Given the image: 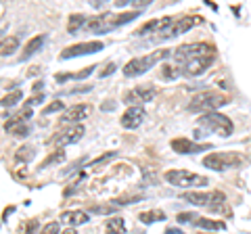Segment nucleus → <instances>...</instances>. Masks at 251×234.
Here are the masks:
<instances>
[{
  "instance_id": "0eeeda50",
  "label": "nucleus",
  "mask_w": 251,
  "mask_h": 234,
  "mask_svg": "<svg viewBox=\"0 0 251 234\" xmlns=\"http://www.w3.org/2000/svg\"><path fill=\"white\" fill-rule=\"evenodd\" d=\"M199 126H201L203 130L211 132V134H218V136H230L232 130H234L232 121L228 119V117L222 115V113H218V111H216V113L201 115V117H199Z\"/></svg>"
},
{
  "instance_id": "c9c22d12",
  "label": "nucleus",
  "mask_w": 251,
  "mask_h": 234,
  "mask_svg": "<svg viewBox=\"0 0 251 234\" xmlns=\"http://www.w3.org/2000/svg\"><path fill=\"white\" fill-rule=\"evenodd\" d=\"M82 163H86V159H80V161H75V163H74V165H69L67 169H63V176H69V174H74V171H75L77 167H80V165H82Z\"/></svg>"
},
{
  "instance_id": "37998d69",
  "label": "nucleus",
  "mask_w": 251,
  "mask_h": 234,
  "mask_svg": "<svg viewBox=\"0 0 251 234\" xmlns=\"http://www.w3.org/2000/svg\"><path fill=\"white\" fill-rule=\"evenodd\" d=\"M36 226H38L36 222H31V224H29V228H27V232H34V230H36Z\"/></svg>"
},
{
  "instance_id": "ea45409f",
  "label": "nucleus",
  "mask_w": 251,
  "mask_h": 234,
  "mask_svg": "<svg viewBox=\"0 0 251 234\" xmlns=\"http://www.w3.org/2000/svg\"><path fill=\"white\" fill-rule=\"evenodd\" d=\"M115 109V103H109V105H103V111H113Z\"/></svg>"
},
{
  "instance_id": "6ab92c4d",
  "label": "nucleus",
  "mask_w": 251,
  "mask_h": 234,
  "mask_svg": "<svg viewBox=\"0 0 251 234\" xmlns=\"http://www.w3.org/2000/svg\"><path fill=\"white\" fill-rule=\"evenodd\" d=\"M4 130H6V132H11L13 136H19V138H23V136H27V134H29L27 121H25V119H17V117H13V121L6 123Z\"/></svg>"
},
{
  "instance_id": "4be33fe9",
  "label": "nucleus",
  "mask_w": 251,
  "mask_h": 234,
  "mask_svg": "<svg viewBox=\"0 0 251 234\" xmlns=\"http://www.w3.org/2000/svg\"><path fill=\"white\" fill-rule=\"evenodd\" d=\"M94 69H97V67H86V69H82V71H77V73H63V75H57V82H67V80H84V77H88L92 71H94Z\"/></svg>"
},
{
  "instance_id": "9d476101",
  "label": "nucleus",
  "mask_w": 251,
  "mask_h": 234,
  "mask_svg": "<svg viewBox=\"0 0 251 234\" xmlns=\"http://www.w3.org/2000/svg\"><path fill=\"white\" fill-rule=\"evenodd\" d=\"M157 96V88L153 84H145V86H134L128 94L124 96V100L130 107H140L145 103H151V100Z\"/></svg>"
},
{
  "instance_id": "72a5a7b5",
  "label": "nucleus",
  "mask_w": 251,
  "mask_h": 234,
  "mask_svg": "<svg viewBox=\"0 0 251 234\" xmlns=\"http://www.w3.org/2000/svg\"><path fill=\"white\" fill-rule=\"evenodd\" d=\"M40 103H44V94H36V96H31L25 105H27V109H31V107H36V105H40Z\"/></svg>"
},
{
  "instance_id": "79ce46f5",
  "label": "nucleus",
  "mask_w": 251,
  "mask_h": 234,
  "mask_svg": "<svg viewBox=\"0 0 251 234\" xmlns=\"http://www.w3.org/2000/svg\"><path fill=\"white\" fill-rule=\"evenodd\" d=\"M61 234H77V232H75V228H67V230H63Z\"/></svg>"
},
{
  "instance_id": "6e6552de",
  "label": "nucleus",
  "mask_w": 251,
  "mask_h": 234,
  "mask_svg": "<svg viewBox=\"0 0 251 234\" xmlns=\"http://www.w3.org/2000/svg\"><path fill=\"white\" fill-rule=\"evenodd\" d=\"M205 54H211V46L205 44V42H193V44H182L172 52V59L182 67L186 65L188 61L193 59H199V57H205Z\"/></svg>"
},
{
  "instance_id": "393cba45",
  "label": "nucleus",
  "mask_w": 251,
  "mask_h": 234,
  "mask_svg": "<svg viewBox=\"0 0 251 234\" xmlns=\"http://www.w3.org/2000/svg\"><path fill=\"white\" fill-rule=\"evenodd\" d=\"M17 46H19V38H15V36H11L9 40H2V48H0V54L2 57H9V54H13L15 50H17Z\"/></svg>"
},
{
  "instance_id": "9b49d317",
  "label": "nucleus",
  "mask_w": 251,
  "mask_h": 234,
  "mask_svg": "<svg viewBox=\"0 0 251 234\" xmlns=\"http://www.w3.org/2000/svg\"><path fill=\"white\" fill-rule=\"evenodd\" d=\"M211 63H214V54H205V57L188 61L186 65L180 67V73H182L184 77H199L211 67Z\"/></svg>"
},
{
  "instance_id": "c756f323",
  "label": "nucleus",
  "mask_w": 251,
  "mask_h": 234,
  "mask_svg": "<svg viewBox=\"0 0 251 234\" xmlns=\"http://www.w3.org/2000/svg\"><path fill=\"white\" fill-rule=\"evenodd\" d=\"M31 157H34V146H21V149L17 151L19 161H29Z\"/></svg>"
},
{
  "instance_id": "58836bf2",
  "label": "nucleus",
  "mask_w": 251,
  "mask_h": 234,
  "mask_svg": "<svg viewBox=\"0 0 251 234\" xmlns=\"http://www.w3.org/2000/svg\"><path fill=\"white\" fill-rule=\"evenodd\" d=\"M166 234H182V230H180V228H168Z\"/></svg>"
},
{
  "instance_id": "cd10ccee",
  "label": "nucleus",
  "mask_w": 251,
  "mask_h": 234,
  "mask_svg": "<svg viewBox=\"0 0 251 234\" xmlns=\"http://www.w3.org/2000/svg\"><path fill=\"white\" fill-rule=\"evenodd\" d=\"M21 98H23V92H21V90H15V92H11V94H6V96L2 98V107L6 109V107H13V105H17Z\"/></svg>"
},
{
  "instance_id": "b1692460",
  "label": "nucleus",
  "mask_w": 251,
  "mask_h": 234,
  "mask_svg": "<svg viewBox=\"0 0 251 234\" xmlns=\"http://www.w3.org/2000/svg\"><path fill=\"white\" fill-rule=\"evenodd\" d=\"M88 21H90V19H86L84 15H72V17H69V23H67V32H69V34L77 32V29H80L82 25H88Z\"/></svg>"
},
{
  "instance_id": "7c9ffc66",
  "label": "nucleus",
  "mask_w": 251,
  "mask_h": 234,
  "mask_svg": "<svg viewBox=\"0 0 251 234\" xmlns=\"http://www.w3.org/2000/svg\"><path fill=\"white\" fill-rule=\"evenodd\" d=\"M65 109V105L61 103V100H54V103H50L49 107L42 109V115H50V113H57V111H63Z\"/></svg>"
},
{
  "instance_id": "473e14b6",
  "label": "nucleus",
  "mask_w": 251,
  "mask_h": 234,
  "mask_svg": "<svg viewBox=\"0 0 251 234\" xmlns=\"http://www.w3.org/2000/svg\"><path fill=\"white\" fill-rule=\"evenodd\" d=\"M197 213H180L178 215V222H182V224H193L195 220H197Z\"/></svg>"
},
{
  "instance_id": "423d86ee",
  "label": "nucleus",
  "mask_w": 251,
  "mask_h": 234,
  "mask_svg": "<svg viewBox=\"0 0 251 234\" xmlns=\"http://www.w3.org/2000/svg\"><path fill=\"white\" fill-rule=\"evenodd\" d=\"M166 180L176 186V188H201V186H207L209 180L205 176L193 174V171L186 169H170L166 171Z\"/></svg>"
},
{
  "instance_id": "bb28decb",
  "label": "nucleus",
  "mask_w": 251,
  "mask_h": 234,
  "mask_svg": "<svg viewBox=\"0 0 251 234\" xmlns=\"http://www.w3.org/2000/svg\"><path fill=\"white\" fill-rule=\"evenodd\" d=\"M61 161H65V153H63V149H59L57 153H52L49 159L46 161H42V165H40V169H46V167H50V165H54V163H61Z\"/></svg>"
},
{
  "instance_id": "7ed1b4c3",
  "label": "nucleus",
  "mask_w": 251,
  "mask_h": 234,
  "mask_svg": "<svg viewBox=\"0 0 251 234\" xmlns=\"http://www.w3.org/2000/svg\"><path fill=\"white\" fill-rule=\"evenodd\" d=\"M182 199L193 203L197 207H207L209 211H216V213H226L228 211V205H226V194L220 192V190H209V192H199V190H193V192H184Z\"/></svg>"
},
{
  "instance_id": "a19ab883",
  "label": "nucleus",
  "mask_w": 251,
  "mask_h": 234,
  "mask_svg": "<svg viewBox=\"0 0 251 234\" xmlns=\"http://www.w3.org/2000/svg\"><path fill=\"white\" fill-rule=\"evenodd\" d=\"M42 86H44V82H36V84H34V92H40Z\"/></svg>"
},
{
  "instance_id": "aec40b11",
  "label": "nucleus",
  "mask_w": 251,
  "mask_h": 234,
  "mask_svg": "<svg viewBox=\"0 0 251 234\" xmlns=\"http://www.w3.org/2000/svg\"><path fill=\"white\" fill-rule=\"evenodd\" d=\"M193 226H197V228H203V230H218V232L226 230V224H224V222H216V220H209V217H201V215L193 222Z\"/></svg>"
},
{
  "instance_id": "412c9836",
  "label": "nucleus",
  "mask_w": 251,
  "mask_h": 234,
  "mask_svg": "<svg viewBox=\"0 0 251 234\" xmlns=\"http://www.w3.org/2000/svg\"><path fill=\"white\" fill-rule=\"evenodd\" d=\"M138 220L143 224H155V222L166 220V213H163L161 209H149V211H143L138 215Z\"/></svg>"
},
{
  "instance_id": "20e7f679",
  "label": "nucleus",
  "mask_w": 251,
  "mask_h": 234,
  "mask_svg": "<svg viewBox=\"0 0 251 234\" xmlns=\"http://www.w3.org/2000/svg\"><path fill=\"white\" fill-rule=\"evenodd\" d=\"M224 105H228V96L214 92V90H205V92H199V94L193 96L191 105H188V111L207 115V113H216L218 109Z\"/></svg>"
},
{
  "instance_id": "2f4dec72",
  "label": "nucleus",
  "mask_w": 251,
  "mask_h": 234,
  "mask_svg": "<svg viewBox=\"0 0 251 234\" xmlns=\"http://www.w3.org/2000/svg\"><path fill=\"white\" fill-rule=\"evenodd\" d=\"M40 234H61V226L59 222H49L44 226V228L40 230Z\"/></svg>"
},
{
  "instance_id": "5701e85b",
  "label": "nucleus",
  "mask_w": 251,
  "mask_h": 234,
  "mask_svg": "<svg viewBox=\"0 0 251 234\" xmlns=\"http://www.w3.org/2000/svg\"><path fill=\"white\" fill-rule=\"evenodd\" d=\"M107 232L109 234H126V222L124 217H111L107 222Z\"/></svg>"
},
{
  "instance_id": "39448f33",
  "label": "nucleus",
  "mask_w": 251,
  "mask_h": 234,
  "mask_svg": "<svg viewBox=\"0 0 251 234\" xmlns=\"http://www.w3.org/2000/svg\"><path fill=\"white\" fill-rule=\"evenodd\" d=\"M172 52L174 50H157L153 54H147V57H134L132 61H128L124 67V75L126 77H138V75H143L147 73L149 69H153L159 61H166L172 57Z\"/></svg>"
},
{
  "instance_id": "f8f14e48",
  "label": "nucleus",
  "mask_w": 251,
  "mask_h": 234,
  "mask_svg": "<svg viewBox=\"0 0 251 234\" xmlns=\"http://www.w3.org/2000/svg\"><path fill=\"white\" fill-rule=\"evenodd\" d=\"M103 42L94 40V42H82V44H74L69 46V48H65L61 52V59L67 61V59H74V57H84V54H92V52H99L103 50Z\"/></svg>"
},
{
  "instance_id": "c85d7f7f",
  "label": "nucleus",
  "mask_w": 251,
  "mask_h": 234,
  "mask_svg": "<svg viewBox=\"0 0 251 234\" xmlns=\"http://www.w3.org/2000/svg\"><path fill=\"white\" fill-rule=\"evenodd\" d=\"M178 75H182L178 67H170V65H163L161 67V77H163V80H176Z\"/></svg>"
},
{
  "instance_id": "4468645a",
  "label": "nucleus",
  "mask_w": 251,
  "mask_h": 234,
  "mask_svg": "<svg viewBox=\"0 0 251 234\" xmlns=\"http://www.w3.org/2000/svg\"><path fill=\"white\" fill-rule=\"evenodd\" d=\"M92 109L88 105H74L69 107L65 113L61 115V121L63 123H72V126H77V123H82V119H86V117L90 115Z\"/></svg>"
},
{
  "instance_id": "f03ea898",
  "label": "nucleus",
  "mask_w": 251,
  "mask_h": 234,
  "mask_svg": "<svg viewBox=\"0 0 251 234\" xmlns=\"http://www.w3.org/2000/svg\"><path fill=\"white\" fill-rule=\"evenodd\" d=\"M138 15H140L138 11H130V13H122V15L103 13V15H99V17H92L86 27H88L90 32H94V34H107V32H111V29H115V27L134 21Z\"/></svg>"
},
{
  "instance_id": "f704fd0d",
  "label": "nucleus",
  "mask_w": 251,
  "mask_h": 234,
  "mask_svg": "<svg viewBox=\"0 0 251 234\" xmlns=\"http://www.w3.org/2000/svg\"><path fill=\"white\" fill-rule=\"evenodd\" d=\"M115 157V153H107V155H103V157H99V159H94L92 163H90V165L94 167V165H100V163H105V161H111Z\"/></svg>"
},
{
  "instance_id": "e433bc0d",
  "label": "nucleus",
  "mask_w": 251,
  "mask_h": 234,
  "mask_svg": "<svg viewBox=\"0 0 251 234\" xmlns=\"http://www.w3.org/2000/svg\"><path fill=\"white\" fill-rule=\"evenodd\" d=\"M130 6H134V9H147L149 2H140V0H132Z\"/></svg>"
},
{
  "instance_id": "ddd939ff",
  "label": "nucleus",
  "mask_w": 251,
  "mask_h": 234,
  "mask_svg": "<svg viewBox=\"0 0 251 234\" xmlns=\"http://www.w3.org/2000/svg\"><path fill=\"white\" fill-rule=\"evenodd\" d=\"M86 134V128L82 126V123H77V126H69L67 130H63L57 134V146L59 149H63V146H69V144H75V142H80L82 136Z\"/></svg>"
},
{
  "instance_id": "c03bdc74",
  "label": "nucleus",
  "mask_w": 251,
  "mask_h": 234,
  "mask_svg": "<svg viewBox=\"0 0 251 234\" xmlns=\"http://www.w3.org/2000/svg\"><path fill=\"white\" fill-rule=\"evenodd\" d=\"M203 234H209V232H203Z\"/></svg>"
},
{
  "instance_id": "f257e3e1",
  "label": "nucleus",
  "mask_w": 251,
  "mask_h": 234,
  "mask_svg": "<svg viewBox=\"0 0 251 234\" xmlns=\"http://www.w3.org/2000/svg\"><path fill=\"white\" fill-rule=\"evenodd\" d=\"M201 21V17H166L163 19V25L159 27V32H157L153 38H151V44H159V42H168L172 38H176L180 34L188 32V29H193L197 23Z\"/></svg>"
},
{
  "instance_id": "2eb2a0df",
  "label": "nucleus",
  "mask_w": 251,
  "mask_h": 234,
  "mask_svg": "<svg viewBox=\"0 0 251 234\" xmlns=\"http://www.w3.org/2000/svg\"><path fill=\"white\" fill-rule=\"evenodd\" d=\"M172 149H174L176 153H180V155H195V153L211 149V144H197L188 138H178V140H172Z\"/></svg>"
},
{
  "instance_id": "4c0bfd02",
  "label": "nucleus",
  "mask_w": 251,
  "mask_h": 234,
  "mask_svg": "<svg viewBox=\"0 0 251 234\" xmlns=\"http://www.w3.org/2000/svg\"><path fill=\"white\" fill-rule=\"evenodd\" d=\"M113 71H115V65H113V63H109V65H107V69H105V71H100V77H105V75L113 73Z\"/></svg>"
},
{
  "instance_id": "f3484780",
  "label": "nucleus",
  "mask_w": 251,
  "mask_h": 234,
  "mask_svg": "<svg viewBox=\"0 0 251 234\" xmlns=\"http://www.w3.org/2000/svg\"><path fill=\"white\" fill-rule=\"evenodd\" d=\"M59 222H65L69 226H82V224L88 222V213L80 211V209H74V211H63Z\"/></svg>"
},
{
  "instance_id": "a211bd4d",
  "label": "nucleus",
  "mask_w": 251,
  "mask_h": 234,
  "mask_svg": "<svg viewBox=\"0 0 251 234\" xmlns=\"http://www.w3.org/2000/svg\"><path fill=\"white\" fill-rule=\"evenodd\" d=\"M44 42H46V36H44V34H42V36H34V38H31V40L25 44V48H23L21 61H27V59L34 57V54L44 46Z\"/></svg>"
},
{
  "instance_id": "1a4fd4ad",
  "label": "nucleus",
  "mask_w": 251,
  "mask_h": 234,
  "mask_svg": "<svg viewBox=\"0 0 251 234\" xmlns=\"http://www.w3.org/2000/svg\"><path fill=\"white\" fill-rule=\"evenodd\" d=\"M243 163V157L239 153L228 151V153H209L205 159H203V165L214 169V171H226L230 167H237Z\"/></svg>"
},
{
  "instance_id": "dca6fc26",
  "label": "nucleus",
  "mask_w": 251,
  "mask_h": 234,
  "mask_svg": "<svg viewBox=\"0 0 251 234\" xmlns=\"http://www.w3.org/2000/svg\"><path fill=\"white\" fill-rule=\"evenodd\" d=\"M145 117H147V113L143 107H130L128 111L122 115V126L126 130H136L140 123L145 121Z\"/></svg>"
},
{
  "instance_id": "a878e982",
  "label": "nucleus",
  "mask_w": 251,
  "mask_h": 234,
  "mask_svg": "<svg viewBox=\"0 0 251 234\" xmlns=\"http://www.w3.org/2000/svg\"><path fill=\"white\" fill-rule=\"evenodd\" d=\"M88 211L94 215H111L117 211V205H109V203H105V205H90Z\"/></svg>"
}]
</instances>
